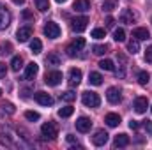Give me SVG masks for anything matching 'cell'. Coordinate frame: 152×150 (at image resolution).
Returning a JSON list of instances; mask_svg holds the SVG:
<instances>
[{
  "label": "cell",
  "mask_w": 152,
  "mask_h": 150,
  "mask_svg": "<svg viewBox=\"0 0 152 150\" xmlns=\"http://www.w3.org/2000/svg\"><path fill=\"white\" fill-rule=\"evenodd\" d=\"M90 127H92L90 118H87V117H80V118L76 120V129H78L80 133H88Z\"/></svg>",
  "instance_id": "11"
},
{
  "label": "cell",
  "mask_w": 152,
  "mask_h": 150,
  "mask_svg": "<svg viewBox=\"0 0 152 150\" xmlns=\"http://www.w3.org/2000/svg\"><path fill=\"white\" fill-rule=\"evenodd\" d=\"M81 101H83V104L87 108H97L101 104V99H99V95L96 92H83Z\"/></svg>",
  "instance_id": "1"
},
{
  "label": "cell",
  "mask_w": 152,
  "mask_h": 150,
  "mask_svg": "<svg viewBox=\"0 0 152 150\" xmlns=\"http://www.w3.org/2000/svg\"><path fill=\"white\" fill-rule=\"evenodd\" d=\"M120 21L126 25H133L136 21V14L133 12V9H122L120 12Z\"/></svg>",
  "instance_id": "8"
},
{
  "label": "cell",
  "mask_w": 152,
  "mask_h": 150,
  "mask_svg": "<svg viewBox=\"0 0 152 150\" xmlns=\"http://www.w3.org/2000/svg\"><path fill=\"white\" fill-rule=\"evenodd\" d=\"M92 37L94 39H103L104 37V28H94V30H92Z\"/></svg>",
  "instance_id": "35"
},
{
  "label": "cell",
  "mask_w": 152,
  "mask_h": 150,
  "mask_svg": "<svg viewBox=\"0 0 152 150\" xmlns=\"http://www.w3.org/2000/svg\"><path fill=\"white\" fill-rule=\"evenodd\" d=\"M5 73H7V67H5V64H2V62H0V79L5 76Z\"/></svg>",
  "instance_id": "38"
},
{
  "label": "cell",
  "mask_w": 152,
  "mask_h": 150,
  "mask_svg": "<svg viewBox=\"0 0 152 150\" xmlns=\"http://www.w3.org/2000/svg\"><path fill=\"white\" fill-rule=\"evenodd\" d=\"M73 106H64V108H60L58 110V117H62V118H67V117H71L73 115Z\"/></svg>",
  "instance_id": "31"
},
{
  "label": "cell",
  "mask_w": 152,
  "mask_h": 150,
  "mask_svg": "<svg viewBox=\"0 0 152 150\" xmlns=\"http://www.w3.org/2000/svg\"><path fill=\"white\" fill-rule=\"evenodd\" d=\"M12 2H14V4H23L25 0H12Z\"/></svg>",
  "instance_id": "42"
},
{
  "label": "cell",
  "mask_w": 152,
  "mask_h": 150,
  "mask_svg": "<svg viewBox=\"0 0 152 150\" xmlns=\"http://www.w3.org/2000/svg\"><path fill=\"white\" fill-rule=\"evenodd\" d=\"M127 51L131 53V55H134V53H138L140 51V41L138 39H131L129 42H127Z\"/></svg>",
  "instance_id": "21"
},
{
  "label": "cell",
  "mask_w": 152,
  "mask_h": 150,
  "mask_svg": "<svg viewBox=\"0 0 152 150\" xmlns=\"http://www.w3.org/2000/svg\"><path fill=\"white\" fill-rule=\"evenodd\" d=\"M9 23H11V14H9V11L0 4V30L7 28Z\"/></svg>",
  "instance_id": "12"
},
{
  "label": "cell",
  "mask_w": 152,
  "mask_h": 150,
  "mask_svg": "<svg viewBox=\"0 0 152 150\" xmlns=\"http://www.w3.org/2000/svg\"><path fill=\"white\" fill-rule=\"evenodd\" d=\"M73 9H75L76 12H87L90 9V2L88 0H75Z\"/></svg>",
  "instance_id": "17"
},
{
  "label": "cell",
  "mask_w": 152,
  "mask_h": 150,
  "mask_svg": "<svg viewBox=\"0 0 152 150\" xmlns=\"http://www.w3.org/2000/svg\"><path fill=\"white\" fill-rule=\"evenodd\" d=\"M138 127H140L138 120H131V122H129V129H138Z\"/></svg>",
  "instance_id": "39"
},
{
  "label": "cell",
  "mask_w": 152,
  "mask_h": 150,
  "mask_svg": "<svg viewBox=\"0 0 152 150\" xmlns=\"http://www.w3.org/2000/svg\"><path fill=\"white\" fill-rule=\"evenodd\" d=\"M145 127H147V131L152 134V122H147V124H145Z\"/></svg>",
  "instance_id": "41"
},
{
  "label": "cell",
  "mask_w": 152,
  "mask_h": 150,
  "mask_svg": "<svg viewBox=\"0 0 152 150\" xmlns=\"http://www.w3.org/2000/svg\"><path fill=\"white\" fill-rule=\"evenodd\" d=\"M106 141H108V133L103 131V129H99V131L92 136V143H94L96 147H103Z\"/></svg>",
  "instance_id": "9"
},
{
  "label": "cell",
  "mask_w": 152,
  "mask_h": 150,
  "mask_svg": "<svg viewBox=\"0 0 152 150\" xmlns=\"http://www.w3.org/2000/svg\"><path fill=\"white\" fill-rule=\"evenodd\" d=\"M0 95H2V90H0Z\"/></svg>",
  "instance_id": "45"
},
{
  "label": "cell",
  "mask_w": 152,
  "mask_h": 150,
  "mask_svg": "<svg viewBox=\"0 0 152 150\" xmlns=\"http://www.w3.org/2000/svg\"><path fill=\"white\" fill-rule=\"evenodd\" d=\"M23 67V60H21V57H12V60H11V69L14 71V73H18L20 69Z\"/></svg>",
  "instance_id": "22"
},
{
  "label": "cell",
  "mask_w": 152,
  "mask_h": 150,
  "mask_svg": "<svg viewBox=\"0 0 152 150\" xmlns=\"http://www.w3.org/2000/svg\"><path fill=\"white\" fill-rule=\"evenodd\" d=\"M117 5H118V4H117V0H104V2H103V5H101V9H103V11H106V12H112L113 9H117Z\"/></svg>",
  "instance_id": "23"
},
{
  "label": "cell",
  "mask_w": 152,
  "mask_h": 150,
  "mask_svg": "<svg viewBox=\"0 0 152 150\" xmlns=\"http://www.w3.org/2000/svg\"><path fill=\"white\" fill-rule=\"evenodd\" d=\"M133 37L138 39V41H147V39L151 37V32L147 28H143V27H138V28L133 30Z\"/></svg>",
  "instance_id": "16"
},
{
  "label": "cell",
  "mask_w": 152,
  "mask_h": 150,
  "mask_svg": "<svg viewBox=\"0 0 152 150\" xmlns=\"http://www.w3.org/2000/svg\"><path fill=\"white\" fill-rule=\"evenodd\" d=\"M25 118L30 120V122H36V120L41 118V115H39L37 111H25Z\"/></svg>",
  "instance_id": "34"
},
{
  "label": "cell",
  "mask_w": 152,
  "mask_h": 150,
  "mask_svg": "<svg viewBox=\"0 0 152 150\" xmlns=\"http://www.w3.org/2000/svg\"><path fill=\"white\" fill-rule=\"evenodd\" d=\"M83 48H85V39L78 37L75 42L67 48V55H69V57H76V55H78V51H81Z\"/></svg>",
  "instance_id": "6"
},
{
  "label": "cell",
  "mask_w": 152,
  "mask_h": 150,
  "mask_svg": "<svg viewBox=\"0 0 152 150\" xmlns=\"http://www.w3.org/2000/svg\"><path fill=\"white\" fill-rule=\"evenodd\" d=\"M87 25H88V18L87 16H78V18H75L71 21V28L75 32H83L87 28Z\"/></svg>",
  "instance_id": "5"
},
{
  "label": "cell",
  "mask_w": 152,
  "mask_h": 150,
  "mask_svg": "<svg viewBox=\"0 0 152 150\" xmlns=\"http://www.w3.org/2000/svg\"><path fill=\"white\" fill-rule=\"evenodd\" d=\"M80 81H81V71L76 69V67H73V69L69 71V85H71V87H78Z\"/></svg>",
  "instance_id": "15"
},
{
  "label": "cell",
  "mask_w": 152,
  "mask_h": 150,
  "mask_svg": "<svg viewBox=\"0 0 152 150\" xmlns=\"http://www.w3.org/2000/svg\"><path fill=\"white\" fill-rule=\"evenodd\" d=\"M92 51H94V55H99V57H101V55H104V53L108 51V46H106V44H104V46H103V44H96V46H92Z\"/></svg>",
  "instance_id": "30"
},
{
  "label": "cell",
  "mask_w": 152,
  "mask_h": 150,
  "mask_svg": "<svg viewBox=\"0 0 152 150\" xmlns=\"http://www.w3.org/2000/svg\"><path fill=\"white\" fill-rule=\"evenodd\" d=\"M99 67L103 69V71H115V66L112 60H108V58H104V60H101L99 62Z\"/></svg>",
  "instance_id": "27"
},
{
  "label": "cell",
  "mask_w": 152,
  "mask_h": 150,
  "mask_svg": "<svg viewBox=\"0 0 152 150\" xmlns=\"http://www.w3.org/2000/svg\"><path fill=\"white\" fill-rule=\"evenodd\" d=\"M151 113H152V106H151Z\"/></svg>",
  "instance_id": "44"
},
{
  "label": "cell",
  "mask_w": 152,
  "mask_h": 150,
  "mask_svg": "<svg viewBox=\"0 0 152 150\" xmlns=\"http://www.w3.org/2000/svg\"><path fill=\"white\" fill-rule=\"evenodd\" d=\"M104 122H106L108 127H117V125L120 124V117H118L117 113H108L106 118H104Z\"/></svg>",
  "instance_id": "20"
},
{
  "label": "cell",
  "mask_w": 152,
  "mask_h": 150,
  "mask_svg": "<svg viewBox=\"0 0 152 150\" xmlns=\"http://www.w3.org/2000/svg\"><path fill=\"white\" fill-rule=\"evenodd\" d=\"M113 23H115V20L112 18V16H108V18H106V27H108V28H112V27H113Z\"/></svg>",
  "instance_id": "40"
},
{
  "label": "cell",
  "mask_w": 152,
  "mask_h": 150,
  "mask_svg": "<svg viewBox=\"0 0 152 150\" xmlns=\"http://www.w3.org/2000/svg\"><path fill=\"white\" fill-rule=\"evenodd\" d=\"M36 7H37L41 12L48 11L50 9V0H36Z\"/></svg>",
  "instance_id": "32"
},
{
  "label": "cell",
  "mask_w": 152,
  "mask_h": 150,
  "mask_svg": "<svg viewBox=\"0 0 152 150\" xmlns=\"http://www.w3.org/2000/svg\"><path fill=\"white\" fill-rule=\"evenodd\" d=\"M37 73H39V66L36 62H30V64L27 66V69H25V78H27V79H32Z\"/></svg>",
  "instance_id": "19"
},
{
  "label": "cell",
  "mask_w": 152,
  "mask_h": 150,
  "mask_svg": "<svg viewBox=\"0 0 152 150\" xmlns=\"http://www.w3.org/2000/svg\"><path fill=\"white\" fill-rule=\"evenodd\" d=\"M30 37H32V28H30V27H21V28H18L16 39H18L20 42H27Z\"/></svg>",
  "instance_id": "13"
},
{
  "label": "cell",
  "mask_w": 152,
  "mask_h": 150,
  "mask_svg": "<svg viewBox=\"0 0 152 150\" xmlns=\"http://www.w3.org/2000/svg\"><path fill=\"white\" fill-rule=\"evenodd\" d=\"M147 106H149V103H147V97H136L134 99V111L136 113H145L147 111Z\"/></svg>",
  "instance_id": "14"
},
{
  "label": "cell",
  "mask_w": 152,
  "mask_h": 150,
  "mask_svg": "<svg viewBox=\"0 0 152 150\" xmlns=\"http://www.w3.org/2000/svg\"><path fill=\"white\" fill-rule=\"evenodd\" d=\"M106 99H108V103H112V104H118V103L122 101L120 90H118L117 87H110L108 92H106Z\"/></svg>",
  "instance_id": "7"
},
{
  "label": "cell",
  "mask_w": 152,
  "mask_h": 150,
  "mask_svg": "<svg viewBox=\"0 0 152 150\" xmlns=\"http://www.w3.org/2000/svg\"><path fill=\"white\" fill-rule=\"evenodd\" d=\"M34 99L37 101L39 104H42V106H51L53 104V97L50 94H46V92H36Z\"/></svg>",
  "instance_id": "10"
},
{
  "label": "cell",
  "mask_w": 152,
  "mask_h": 150,
  "mask_svg": "<svg viewBox=\"0 0 152 150\" xmlns=\"http://www.w3.org/2000/svg\"><path fill=\"white\" fill-rule=\"evenodd\" d=\"M30 50H32V53H41L42 44H41V41H39V39H34V41L30 42Z\"/></svg>",
  "instance_id": "33"
},
{
  "label": "cell",
  "mask_w": 152,
  "mask_h": 150,
  "mask_svg": "<svg viewBox=\"0 0 152 150\" xmlns=\"http://www.w3.org/2000/svg\"><path fill=\"white\" fill-rule=\"evenodd\" d=\"M88 81H90V85L99 87V85L103 83V76L99 74V73H90V74H88Z\"/></svg>",
  "instance_id": "24"
},
{
  "label": "cell",
  "mask_w": 152,
  "mask_h": 150,
  "mask_svg": "<svg viewBox=\"0 0 152 150\" xmlns=\"http://www.w3.org/2000/svg\"><path fill=\"white\" fill-rule=\"evenodd\" d=\"M145 62L152 64V46H149V48H147V51H145Z\"/></svg>",
  "instance_id": "36"
},
{
  "label": "cell",
  "mask_w": 152,
  "mask_h": 150,
  "mask_svg": "<svg viewBox=\"0 0 152 150\" xmlns=\"http://www.w3.org/2000/svg\"><path fill=\"white\" fill-rule=\"evenodd\" d=\"M44 81L50 87H57V85L62 83V73L60 71H50V73H46V76H44Z\"/></svg>",
  "instance_id": "3"
},
{
  "label": "cell",
  "mask_w": 152,
  "mask_h": 150,
  "mask_svg": "<svg viewBox=\"0 0 152 150\" xmlns=\"http://www.w3.org/2000/svg\"><path fill=\"white\" fill-rule=\"evenodd\" d=\"M55 2H57V4H64L66 0H55Z\"/></svg>",
  "instance_id": "43"
},
{
  "label": "cell",
  "mask_w": 152,
  "mask_h": 150,
  "mask_svg": "<svg viewBox=\"0 0 152 150\" xmlns=\"http://www.w3.org/2000/svg\"><path fill=\"white\" fill-rule=\"evenodd\" d=\"M149 79H151V74H149L147 71L138 73V83H140L142 87H147V85H149Z\"/></svg>",
  "instance_id": "25"
},
{
  "label": "cell",
  "mask_w": 152,
  "mask_h": 150,
  "mask_svg": "<svg viewBox=\"0 0 152 150\" xmlns=\"http://www.w3.org/2000/svg\"><path fill=\"white\" fill-rule=\"evenodd\" d=\"M113 39L117 41V42L126 41V32H124V28H115L113 30Z\"/></svg>",
  "instance_id": "29"
},
{
  "label": "cell",
  "mask_w": 152,
  "mask_h": 150,
  "mask_svg": "<svg viewBox=\"0 0 152 150\" xmlns=\"http://www.w3.org/2000/svg\"><path fill=\"white\" fill-rule=\"evenodd\" d=\"M2 111L5 113H9V115H12V113H14V106H12V104H4V106H2Z\"/></svg>",
  "instance_id": "37"
},
{
  "label": "cell",
  "mask_w": 152,
  "mask_h": 150,
  "mask_svg": "<svg viewBox=\"0 0 152 150\" xmlns=\"http://www.w3.org/2000/svg\"><path fill=\"white\" fill-rule=\"evenodd\" d=\"M129 145V136L127 134H118L115 136V141H113V147L115 149H124Z\"/></svg>",
  "instance_id": "18"
},
{
  "label": "cell",
  "mask_w": 152,
  "mask_h": 150,
  "mask_svg": "<svg viewBox=\"0 0 152 150\" xmlns=\"http://www.w3.org/2000/svg\"><path fill=\"white\" fill-rule=\"evenodd\" d=\"M44 36L50 39H57L60 36V27L55 23V21H48L44 25Z\"/></svg>",
  "instance_id": "4"
},
{
  "label": "cell",
  "mask_w": 152,
  "mask_h": 150,
  "mask_svg": "<svg viewBox=\"0 0 152 150\" xmlns=\"http://www.w3.org/2000/svg\"><path fill=\"white\" fill-rule=\"evenodd\" d=\"M60 99L64 101V103H73L76 99V94L73 90H67V92H64V94H60Z\"/></svg>",
  "instance_id": "28"
},
{
  "label": "cell",
  "mask_w": 152,
  "mask_h": 150,
  "mask_svg": "<svg viewBox=\"0 0 152 150\" xmlns=\"http://www.w3.org/2000/svg\"><path fill=\"white\" fill-rule=\"evenodd\" d=\"M41 133H42V136H44L46 140H55V138L58 136V127H57V124H53V122H46V124H42Z\"/></svg>",
  "instance_id": "2"
},
{
  "label": "cell",
  "mask_w": 152,
  "mask_h": 150,
  "mask_svg": "<svg viewBox=\"0 0 152 150\" xmlns=\"http://www.w3.org/2000/svg\"><path fill=\"white\" fill-rule=\"evenodd\" d=\"M46 64H48V66H51V67H57V66H60V58H58L55 53H51V55H48V57H46Z\"/></svg>",
  "instance_id": "26"
}]
</instances>
